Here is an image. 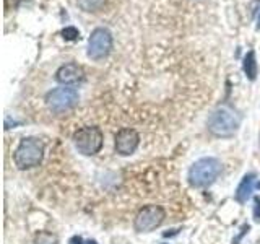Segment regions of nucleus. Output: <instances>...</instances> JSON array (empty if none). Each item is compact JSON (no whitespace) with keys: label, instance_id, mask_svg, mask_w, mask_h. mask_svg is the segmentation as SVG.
<instances>
[{"label":"nucleus","instance_id":"nucleus-1","mask_svg":"<svg viewBox=\"0 0 260 244\" xmlns=\"http://www.w3.org/2000/svg\"><path fill=\"white\" fill-rule=\"evenodd\" d=\"M44 157V143L38 138H23L13 153L15 165L20 169H29L38 166Z\"/></svg>","mask_w":260,"mask_h":244},{"label":"nucleus","instance_id":"nucleus-2","mask_svg":"<svg viewBox=\"0 0 260 244\" xmlns=\"http://www.w3.org/2000/svg\"><path fill=\"white\" fill-rule=\"evenodd\" d=\"M241 119L233 109L218 108L210 114L208 117V130L216 137H231L236 134V130L239 129Z\"/></svg>","mask_w":260,"mask_h":244},{"label":"nucleus","instance_id":"nucleus-3","mask_svg":"<svg viewBox=\"0 0 260 244\" xmlns=\"http://www.w3.org/2000/svg\"><path fill=\"white\" fill-rule=\"evenodd\" d=\"M221 173V163L216 158H200L189 169V182L193 187H207Z\"/></svg>","mask_w":260,"mask_h":244},{"label":"nucleus","instance_id":"nucleus-4","mask_svg":"<svg viewBox=\"0 0 260 244\" xmlns=\"http://www.w3.org/2000/svg\"><path fill=\"white\" fill-rule=\"evenodd\" d=\"M73 145L78 153L93 157L103 146V132L98 127H83L73 134Z\"/></svg>","mask_w":260,"mask_h":244},{"label":"nucleus","instance_id":"nucleus-5","mask_svg":"<svg viewBox=\"0 0 260 244\" xmlns=\"http://www.w3.org/2000/svg\"><path fill=\"white\" fill-rule=\"evenodd\" d=\"M112 35L108 28H96L93 29L91 36L88 39V51L86 55L91 60H103L112 51Z\"/></svg>","mask_w":260,"mask_h":244},{"label":"nucleus","instance_id":"nucleus-6","mask_svg":"<svg viewBox=\"0 0 260 244\" xmlns=\"http://www.w3.org/2000/svg\"><path fill=\"white\" fill-rule=\"evenodd\" d=\"M46 104L49 109L57 114L67 112L78 104V93L70 86H59L47 93Z\"/></svg>","mask_w":260,"mask_h":244},{"label":"nucleus","instance_id":"nucleus-7","mask_svg":"<svg viewBox=\"0 0 260 244\" xmlns=\"http://www.w3.org/2000/svg\"><path fill=\"white\" fill-rule=\"evenodd\" d=\"M162 220H165V210L158 205H148L138 211L134 225L138 233H150L156 230Z\"/></svg>","mask_w":260,"mask_h":244},{"label":"nucleus","instance_id":"nucleus-8","mask_svg":"<svg viewBox=\"0 0 260 244\" xmlns=\"http://www.w3.org/2000/svg\"><path fill=\"white\" fill-rule=\"evenodd\" d=\"M55 80L63 86H73L78 85L85 80V70L78 64H65L55 72Z\"/></svg>","mask_w":260,"mask_h":244},{"label":"nucleus","instance_id":"nucleus-9","mask_svg":"<svg viewBox=\"0 0 260 244\" xmlns=\"http://www.w3.org/2000/svg\"><path fill=\"white\" fill-rule=\"evenodd\" d=\"M138 143H140V137L134 129H122L116 135V151L122 157H128L132 155Z\"/></svg>","mask_w":260,"mask_h":244},{"label":"nucleus","instance_id":"nucleus-10","mask_svg":"<svg viewBox=\"0 0 260 244\" xmlns=\"http://www.w3.org/2000/svg\"><path fill=\"white\" fill-rule=\"evenodd\" d=\"M254 181H255V174H246L242 177L241 184L236 189V200L239 203L247 202V199L252 195V191H254Z\"/></svg>","mask_w":260,"mask_h":244},{"label":"nucleus","instance_id":"nucleus-11","mask_svg":"<svg viewBox=\"0 0 260 244\" xmlns=\"http://www.w3.org/2000/svg\"><path fill=\"white\" fill-rule=\"evenodd\" d=\"M242 69H244V73H246V77L249 80L254 81L257 78V59H255L254 51H249L246 55H244Z\"/></svg>","mask_w":260,"mask_h":244},{"label":"nucleus","instance_id":"nucleus-12","mask_svg":"<svg viewBox=\"0 0 260 244\" xmlns=\"http://www.w3.org/2000/svg\"><path fill=\"white\" fill-rule=\"evenodd\" d=\"M78 7L81 8L83 12L88 13H94V12H100L101 8L106 5V0H77Z\"/></svg>","mask_w":260,"mask_h":244},{"label":"nucleus","instance_id":"nucleus-13","mask_svg":"<svg viewBox=\"0 0 260 244\" xmlns=\"http://www.w3.org/2000/svg\"><path fill=\"white\" fill-rule=\"evenodd\" d=\"M35 244H59V241H57V236L55 234L43 231V233H39L36 236Z\"/></svg>","mask_w":260,"mask_h":244},{"label":"nucleus","instance_id":"nucleus-14","mask_svg":"<svg viewBox=\"0 0 260 244\" xmlns=\"http://www.w3.org/2000/svg\"><path fill=\"white\" fill-rule=\"evenodd\" d=\"M62 38L65 41H75L80 38V31L77 28H73V26H67L65 29H62Z\"/></svg>","mask_w":260,"mask_h":244},{"label":"nucleus","instance_id":"nucleus-15","mask_svg":"<svg viewBox=\"0 0 260 244\" xmlns=\"http://www.w3.org/2000/svg\"><path fill=\"white\" fill-rule=\"evenodd\" d=\"M254 220L260 223V197L254 199Z\"/></svg>","mask_w":260,"mask_h":244},{"label":"nucleus","instance_id":"nucleus-16","mask_svg":"<svg viewBox=\"0 0 260 244\" xmlns=\"http://www.w3.org/2000/svg\"><path fill=\"white\" fill-rule=\"evenodd\" d=\"M69 244H83V239H81L80 236H73V238L69 241Z\"/></svg>","mask_w":260,"mask_h":244},{"label":"nucleus","instance_id":"nucleus-17","mask_svg":"<svg viewBox=\"0 0 260 244\" xmlns=\"http://www.w3.org/2000/svg\"><path fill=\"white\" fill-rule=\"evenodd\" d=\"M257 29H260V10H258V15H257Z\"/></svg>","mask_w":260,"mask_h":244},{"label":"nucleus","instance_id":"nucleus-18","mask_svg":"<svg viewBox=\"0 0 260 244\" xmlns=\"http://www.w3.org/2000/svg\"><path fill=\"white\" fill-rule=\"evenodd\" d=\"M86 244H96V241H88Z\"/></svg>","mask_w":260,"mask_h":244}]
</instances>
